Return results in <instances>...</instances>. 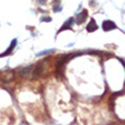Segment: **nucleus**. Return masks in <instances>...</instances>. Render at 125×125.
Segmentation results:
<instances>
[{
    "instance_id": "f8f14e48",
    "label": "nucleus",
    "mask_w": 125,
    "mask_h": 125,
    "mask_svg": "<svg viewBox=\"0 0 125 125\" xmlns=\"http://www.w3.org/2000/svg\"><path fill=\"white\" fill-rule=\"evenodd\" d=\"M55 11H60V7H55Z\"/></svg>"
},
{
    "instance_id": "39448f33",
    "label": "nucleus",
    "mask_w": 125,
    "mask_h": 125,
    "mask_svg": "<svg viewBox=\"0 0 125 125\" xmlns=\"http://www.w3.org/2000/svg\"><path fill=\"white\" fill-rule=\"evenodd\" d=\"M16 44H17V40L16 39H14L13 41H11V43H10V46H9V48L5 51V52L2 53V55H0V57H2V56H8V55H10V52L14 50V48L16 47Z\"/></svg>"
},
{
    "instance_id": "20e7f679",
    "label": "nucleus",
    "mask_w": 125,
    "mask_h": 125,
    "mask_svg": "<svg viewBox=\"0 0 125 125\" xmlns=\"http://www.w3.org/2000/svg\"><path fill=\"white\" fill-rule=\"evenodd\" d=\"M86 16H88V11L86 10H83V11H81V13L76 16V24H82L84 21L86 20Z\"/></svg>"
},
{
    "instance_id": "7ed1b4c3",
    "label": "nucleus",
    "mask_w": 125,
    "mask_h": 125,
    "mask_svg": "<svg viewBox=\"0 0 125 125\" xmlns=\"http://www.w3.org/2000/svg\"><path fill=\"white\" fill-rule=\"evenodd\" d=\"M102 29H104V31H112L116 29V24L112 21H105L102 23Z\"/></svg>"
},
{
    "instance_id": "f03ea898",
    "label": "nucleus",
    "mask_w": 125,
    "mask_h": 125,
    "mask_svg": "<svg viewBox=\"0 0 125 125\" xmlns=\"http://www.w3.org/2000/svg\"><path fill=\"white\" fill-rule=\"evenodd\" d=\"M0 79H1V81H2V82H10V81L14 79V73L10 72V71L3 72V73H1Z\"/></svg>"
},
{
    "instance_id": "9b49d317",
    "label": "nucleus",
    "mask_w": 125,
    "mask_h": 125,
    "mask_svg": "<svg viewBox=\"0 0 125 125\" xmlns=\"http://www.w3.org/2000/svg\"><path fill=\"white\" fill-rule=\"evenodd\" d=\"M39 2H40V5H44L47 1H46V0H39Z\"/></svg>"
},
{
    "instance_id": "423d86ee",
    "label": "nucleus",
    "mask_w": 125,
    "mask_h": 125,
    "mask_svg": "<svg viewBox=\"0 0 125 125\" xmlns=\"http://www.w3.org/2000/svg\"><path fill=\"white\" fill-rule=\"evenodd\" d=\"M97 29H98V25H97V23L94 22V20L91 21V22L88 24V26H86V31H88V32H90V33L97 31Z\"/></svg>"
},
{
    "instance_id": "1a4fd4ad",
    "label": "nucleus",
    "mask_w": 125,
    "mask_h": 125,
    "mask_svg": "<svg viewBox=\"0 0 125 125\" xmlns=\"http://www.w3.org/2000/svg\"><path fill=\"white\" fill-rule=\"evenodd\" d=\"M55 52V49H49V50H43L38 53V56H46V55H50V53Z\"/></svg>"
},
{
    "instance_id": "6e6552de",
    "label": "nucleus",
    "mask_w": 125,
    "mask_h": 125,
    "mask_svg": "<svg viewBox=\"0 0 125 125\" xmlns=\"http://www.w3.org/2000/svg\"><path fill=\"white\" fill-rule=\"evenodd\" d=\"M30 72H32V66H26L25 68L21 69L20 75H21V76H25V75H27V74H29Z\"/></svg>"
},
{
    "instance_id": "f257e3e1",
    "label": "nucleus",
    "mask_w": 125,
    "mask_h": 125,
    "mask_svg": "<svg viewBox=\"0 0 125 125\" xmlns=\"http://www.w3.org/2000/svg\"><path fill=\"white\" fill-rule=\"evenodd\" d=\"M46 60L42 62H40L39 65H36V67L34 68V71H33V77H38V76H40L41 74H42L43 72V68H44V65H46Z\"/></svg>"
},
{
    "instance_id": "9d476101",
    "label": "nucleus",
    "mask_w": 125,
    "mask_h": 125,
    "mask_svg": "<svg viewBox=\"0 0 125 125\" xmlns=\"http://www.w3.org/2000/svg\"><path fill=\"white\" fill-rule=\"evenodd\" d=\"M42 22H51V18H50V17H46V18H42Z\"/></svg>"
},
{
    "instance_id": "0eeeda50",
    "label": "nucleus",
    "mask_w": 125,
    "mask_h": 125,
    "mask_svg": "<svg viewBox=\"0 0 125 125\" xmlns=\"http://www.w3.org/2000/svg\"><path fill=\"white\" fill-rule=\"evenodd\" d=\"M73 23H74V20H73V18H69L67 22H65V23H64V25H62V27L59 30V32L66 30V29H72V24Z\"/></svg>"
}]
</instances>
